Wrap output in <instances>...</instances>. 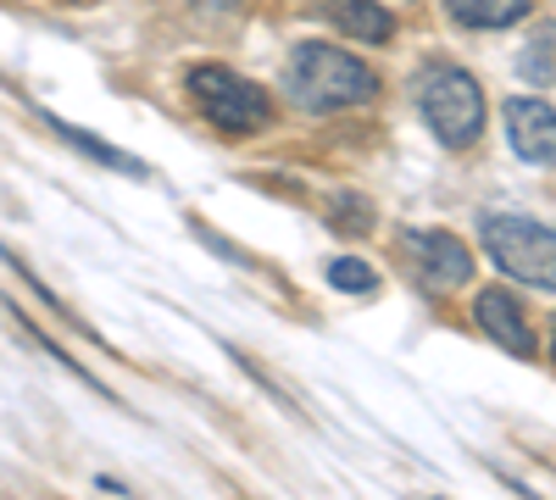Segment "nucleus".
Returning a JSON list of instances; mask_svg holds the SVG:
<instances>
[{"instance_id":"nucleus-9","label":"nucleus","mask_w":556,"mask_h":500,"mask_svg":"<svg viewBox=\"0 0 556 500\" xmlns=\"http://www.w3.org/2000/svg\"><path fill=\"white\" fill-rule=\"evenodd\" d=\"M445 12L462 23V28H479V34H495V28H513L534 12V0H445Z\"/></svg>"},{"instance_id":"nucleus-12","label":"nucleus","mask_w":556,"mask_h":500,"mask_svg":"<svg viewBox=\"0 0 556 500\" xmlns=\"http://www.w3.org/2000/svg\"><path fill=\"white\" fill-rule=\"evenodd\" d=\"M329 284L340 295H374L379 290V272L367 267V261H356V256H334L329 261Z\"/></svg>"},{"instance_id":"nucleus-7","label":"nucleus","mask_w":556,"mask_h":500,"mask_svg":"<svg viewBox=\"0 0 556 500\" xmlns=\"http://www.w3.org/2000/svg\"><path fill=\"white\" fill-rule=\"evenodd\" d=\"M506 140L534 167L556 162V106L540 95H513L506 101Z\"/></svg>"},{"instance_id":"nucleus-13","label":"nucleus","mask_w":556,"mask_h":500,"mask_svg":"<svg viewBox=\"0 0 556 500\" xmlns=\"http://www.w3.org/2000/svg\"><path fill=\"white\" fill-rule=\"evenodd\" d=\"M551 51H556V28H540V44H529V51H523L518 73H523L529 84H545V78H551Z\"/></svg>"},{"instance_id":"nucleus-3","label":"nucleus","mask_w":556,"mask_h":500,"mask_svg":"<svg viewBox=\"0 0 556 500\" xmlns=\"http://www.w3.org/2000/svg\"><path fill=\"white\" fill-rule=\"evenodd\" d=\"M479 240H484L490 261L506 272V279L556 295V229H545V222H534V217L495 211V217L479 222Z\"/></svg>"},{"instance_id":"nucleus-10","label":"nucleus","mask_w":556,"mask_h":500,"mask_svg":"<svg viewBox=\"0 0 556 500\" xmlns=\"http://www.w3.org/2000/svg\"><path fill=\"white\" fill-rule=\"evenodd\" d=\"M51 123V133H62L67 145H78L89 162H101V167H112V172H123V178H146V167H139L134 156H123L117 145H106L101 133H89V128H73V123H62V117H45Z\"/></svg>"},{"instance_id":"nucleus-14","label":"nucleus","mask_w":556,"mask_h":500,"mask_svg":"<svg viewBox=\"0 0 556 500\" xmlns=\"http://www.w3.org/2000/svg\"><path fill=\"white\" fill-rule=\"evenodd\" d=\"M195 12H201L206 23H217V17H240V12H245V0H195Z\"/></svg>"},{"instance_id":"nucleus-11","label":"nucleus","mask_w":556,"mask_h":500,"mask_svg":"<svg viewBox=\"0 0 556 500\" xmlns=\"http://www.w3.org/2000/svg\"><path fill=\"white\" fill-rule=\"evenodd\" d=\"M329 222L345 240H367L374 234V206H367L362 195H351V190H334L329 195Z\"/></svg>"},{"instance_id":"nucleus-1","label":"nucleus","mask_w":556,"mask_h":500,"mask_svg":"<svg viewBox=\"0 0 556 500\" xmlns=\"http://www.w3.org/2000/svg\"><path fill=\"white\" fill-rule=\"evenodd\" d=\"M285 95L306 117H334V112L374 106L379 101V73L367 62H356L351 51H340V44H329V39H306L290 51Z\"/></svg>"},{"instance_id":"nucleus-15","label":"nucleus","mask_w":556,"mask_h":500,"mask_svg":"<svg viewBox=\"0 0 556 500\" xmlns=\"http://www.w3.org/2000/svg\"><path fill=\"white\" fill-rule=\"evenodd\" d=\"M551 361H556V323H551Z\"/></svg>"},{"instance_id":"nucleus-4","label":"nucleus","mask_w":556,"mask_h":500,"mask_svg":"<svg viewBox=\"0 0 556 500\" xmlns=\"http://www.w3.org/2000/svg\"><path fill=\"white\" fill-rule=\"evenodd\" d=\"M190 95L201 106V117L212 128H223L228 140H251V133H262L273 123V101H267V89L240 78L235 67H223V62H206L190 73Z\"/></svg>"},{"instance_id":"nucleus-8","label":"nucleus","mask_w":556,"mask_h":500,"mask_svg":"<svg viewBox=\"0 0 556 500\" xmlns=\"http://www.w3.org/2000/svg\"><path fill=\"white\" fill-rule=\"evenodd\" d=\"M329 17H334V28H340L345 39H356V44H390V39H395V17L379 7V0H345V7H334Z\"/></svg>"},{"instance_id":"nucleus-5","label":"nucleus","mask_w":556,"mask_h":500,"mask_svg":"<svg viewBox=\"0 0 556 500\" xmlns=\"http://www.w3.org/2000/svg\"><path fill=\"white\" fill-rule=\"evenodd\" d=\"M401 256L417 272L424 290H462L473 284V251L462 245L451 229H406L401 234Z\"/></svg>"},{"instance_id":"nucleus-6","label":"nucleus","mask_w":556,"mask_h":500,"mask_svg":"<svg viewBox=\"0 0 556 500\" xmlns=\"http://www.w3.org/2000/svg\"><path fill=\"white\" fill-rule=\"evenodd\" d=\"M473 323L506 350V356H534L540 345H534V329H529V317H523V306H518V295L513 290H501V284H490V290H479V300H473Z\"/></svg>"},{"instance_id":"nucleus-16","label":"nucleus","mask_w":556,"mask_h":500,"mask_svg":"<svg viewBox=\"0 0 556 500\" xmlns=\"http://www.w3.org/2000/svg\"><path fill=\"white\" fill-rule=\"evenodd\" d=\"M73 7H78V0H73Z\"/></svg>"},{"instance_id":"nucleus-2","label":"nucleus","mask_w":556,"mask_h":500,"mask_svg":"<svg viewBox=\"0 0 556 500\" xmlns=\"http://www.w3.org/2000/svg\"><path fill=\"white\" fill-rule=\"evenodd\" d=\"M412 95H417V112H424L429 133L445 151L479 145V133H484V89H479V78L468 67L429 62L424 73H417Z\"/></svg>"}]
</instances>
